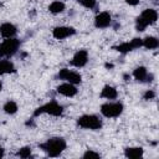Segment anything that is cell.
<instances>
[{"label":"cell","instance_id":"cell-20","mask_svg":"<svg viewBox=\"0 0 159 159\" xmlns=\"http://www.w3.org/2000/svg\"><path fill=\"white\" fill-rule=\"evenodd\" d=\"M117 51H119L120 53H127V52H129V51H132L133 48H132V45H130V42H124V43H120L119 46H116L114 47Z\"/></svg>","mask_w":159,"mask_h":159},{"label":"cell","instance_id":"cell-12","mask_svg":"<svg viewBox=\"0 0 159 159\" xmlns=\"http://www.w3.org/2000/svg\"><path fill=\"white\" fill-rule=\"evenodd\" d=\"M0 34L2 37L5 39H10V37H14L15 34H16V26L10 24V22H4L1 26H0Z\"/></svg>","mask_w":159,"mask_h":159},{"label":"cell","instance_id":"cell-10","mask_svg":"<svg viewBox=\"0 0 159 159\" xmlns=\"http://www.w3.org/2000/svg\"><path fill=\"white\" fill-rule=\"evenodd\" d=\"M111 22H112L111 15L108 12H106V11L104 12H99L94 19V25L98 29H106V27H108L111 25Z\"/></svg>","mask_w":159,"mask_h":159},{"label":"cell","instance_id":"cell-2","mask_svg":"<svg viewBox=\"0 0 159 159\" xmlns=\"http://www.w3.org/2000/svg\"><path fill=\"white\" fill-rule=\"evenodd\" d=\"M158 19V12L154 9H145L138 17L135 21V27L138 31H144L147 26H149L150 24L155 22Z\"/></svg>","mask_w":159,"mask_h":159},{"label":"cell","instance_id":"cell-5","mask_svg":"<svg viewBox=\"0 0 159 159\" xmlns=\"http://www.w3.org/2000/svg\"><path fill=\"white\" fill-rule=\"evenodd\" d=\"M19 46H20L19 40H16L14 37L5 40L0 45V58L1 57H10V56L15 55L16 51L19 50Z\"/></svg>","mask_w":159,"mask_h":159},{"label":"cell","instance_id":"cell-24","mask_svg":"<svg viewBox=\"0 0 159 159\" xmlns=\"http://www.w3.org/2000/svg\"><path fill=\"white\" fill-rule=\"evenodd\" d=\"M101 155L98 154V153H96V152H93V150H87L84 154H83V158L84 159H92V158H99Z\"/></svg>","mask_w":159,"mask_h":159},{"label":"cell","instance_id":"cell-17","mask_svg":"<svg viewBox=\"0 0 159 159\" xmlns=\"http://www.w3.org/2000/svg\"><path fill=\"white\" fill-rule=\"evenodd\" d=\"M143 46L145 48H149V50H153V48H157L159 46V41L157 37H153V36H148L143 40Z\"/></svg>","mask_w":159,"mask_h":159},{"label":"cell","instance_id":"cell-27","mask_svg":"<svg viewBox=\"0 0 159 159\" xmlns=\"http://www.w3.org/2000/svg\"><path fill=\"white\" fill-rule=\"evenodd\" d=\"M1 157H4V149L2 148H0V158Z\"/></svg>","mask_w":159,"mask_h":159},{"label":"cell","instance_id":"cell-18","mask_svg":"<svg viewBox=\"0 0 159 159\" xmlns=\"http://www.w3.org/2000/svg\"><path fill=\"white\" fill-rule=\"evenodd\" d=\"M48 10H50V12H52V14H60V12H62V11L65 10V4L61 2V1H53V2L48 6Z\"/></svg>","mask_w":159,"mask_h":159},{"label":"cell","instance_id":"cell-14","mask_svg":"<svg viewBox=\"0 0 159 159\" xmlns=\"http://www.w3.org/2000/svg\"><path fill=\"white\" fill-rule=\"evenodd\" d=\"M15 72V66L12 62L7 60H0V76L5 73H14Z\"/></svg>","mask_w":159,"mask_h":159},{"label":"cell","instance_id":"cell-3","mask_svg":"<svg viewBox=\"0 0 159 159\" xmlns=\"http://www.w3.org/2000/svg\"><path fill=\"white\" fill-rule=\"evenodd\" d=\"M77 124H78L81 128L92 129V130L99 129V128L102 127L101 119H99L97 116H94V114H84V116H81V117L77 119Z\"/></svg>","mask_w":159,"mask_h":159},{"label":"cell","instance_id":"cell-8","mask_svg":"<svg viewBox=\"0 0 159 159\" xmlns=\"http://www.w3.org/2000/svg\"><path fill=\"white\" fill-rule=\"evenodd\" d=\"M75 34H76V30L73 27H68V26H57L52 31L53 37L57 39V40H62V39L70 37V36H72Z\"/></svg>","mask_w":159,"mask_h":159},{"label":"cell","instance_id":"cell-15","mask_svg":"<svg viewBox=\"0 0 159 159\" xmlns=\"http://www.w3.org/2000/svg\"><path fill=\"white\" fill-rule=\"evenodd\" d=\"M117 89L112 86H104L102 92H101V97L103 98H107V99H114L117 98Z\"/></svg>","mask_w":159,"mask_h":159},{"label":"cell","instance_id":"cell-22","mask_svg":"<svg viewBox=\"0 0 159 159\" xmlns=\"http://www.w3.org/2000/svg\"><path fill=\"white\" fill-rule=\"evenodd\" d=\"M78 2L87 9H93L96 6V0H78Z\"/></svg>","mask_w":159,"mask_h":159},{"label":"cell","instance_id":"cell-25","mask_svg":"<svg viewBox=\"0 0 159 159\" xmlns=\"http://www.w3.org/2000/svg\"><path fill=\"white\" fill-rule=\"evenodd\" d=\"M154 97H155V93H154L153 91H147V92L144 93V99H147V101L153 99Z\"/></svg>","mask_w":159,"mask_h":159},{"label":"cell","instance_id":"cell-23","mask_svg":"<svg viewBox=\"0 0 159 159\" xmlns=\"http://www.w3.org/2000/svg\"><path fill=\"white\" fill-rule=\"evenodd\" d=\"M130 45H132V48H133V50H134V48H139V47L143 46V40L135 37V39H133V40L130 41Z\"/></svg>","mask_w":159,"mask_h":159},{"label":"cell","instance_id":"cell-7","mask_svg":"<svg viewBox=\"0 0 159 159\" xmlns=\"http://www.w3.org/2000/svg\"><path fill=\"white\" fill-rule=\"evenodd\" d=\"M57 76H58V78L65 80V81H67V82H70V83H72V84L81 83V81H82V77H81L80 73L73 72V71H70V70H67V68L60 70V72H58Z\"/></svg>","mask_w":159,"mask_h":159},{"label":"cell","instance_id":"cell-4","mask_svg":"<svg viewBox=\"0 0 159 159\" xmlns=\"http://www.w3.org/2000/svg\"><path fill=\"white\" fill-rule=\"evenodd\" d=\"M42 113H47V114L58 117V116H61V114L63 113V107H62L61 104H58L57 102L51 101V102H48V103H46V104L39 107V108L34 112V116L36 117V116H40V114H42Z\"/></svg>","mask_w":159,"mask_h":159},{"label":"cell","instance_id":"cell-19","mask_svg":"<svg viewBox=\"0 0 159 159\" xmlns=\"http://www.w3.org/2000/svg\"><path fill=\"white\" fill-rule=\"evenodd\" d=\"M4 111L5 113L7 114H14L17 112V104L14 102V101H7L5 104H4Z\"/></svg>","mask_w":159,"mask_h":159},{"label":"cell","instance_id":"cell-16","mask_svg":"<svg viewBox=\"0 0 159 159\" xmlns=\"http://www.w3.org/2000/svg\"><path fill=\"white\" fill-rule=\"evenodd\" d=\"M133 76L137 81L139 82H143V81H147V77H148V72H147V68L143 67V66H139L134 70L133 72Z\"/></svg>","mask_w":159,"mask_h":159},{"label":"cell","instance_id":"cell-11","mask_svg":"<svg viewBox=\"0 0 159 159\" xmlns=\"http://www.w3.org/2000/svg\"><path fill=\"white\" fill-rule=\"evenodd\" d=\"M57 92L62 96H66V97H73L76 93H77V88L75 87V84L67 82V83H62L57 87Z\"/></svg>","mask_w":159,"mask_h":159},{"label":"cell","instance_id":"cell-13","mask_svg":"<svg viewBox=\"0 0 159 159\" xmlns=\"http://www.w3.org/2000/svg\"><path fill=\"white\" fill-rule=\"evenodd\" d=\"M124 155L129 159H138L143 155V149L139 147H130L124 149Z\"/></svg>","mask_w":159,"mask_h":159},{"label":"cell","instance_id":"cell-28","mask_svg":"<svg viewBox=\"0 0 159 159\" xmlns=\"http://www.w3.org/2000/svg\"><path fill=\"white\" fill-rule=\"evenodd\" d=\"M1 88H2V84H1V82H0V91H1Z\"/></svg>","mask_w":159,"mask_h":159},{"label":"cell","instance_id":"cell-9","mask_svg":"<svg viewBox=\"0 0 159 159\" xmlns=\"http://www.w3.org/2000/svg\"><path fill=\"white\" fill-rule=\"evenodd\" d=\"M88 61V53L86 50H80L75 53V56L71 60V65L75 67H83Z\"/></svg>","mask_w":159,"mask_h":159},{"label":"cell","instance_id":"cell-6","mask_svg":"<svg viewBox=\"0 0 159 159\" xmlns=\"http://www.w3.org/2000/svg\"><path fill=\"white\" fill-rule=\"evenodd\" d=\"M123 112V104L122 103H104L101 107V113L107 118H116L120 116Z\"/></svg>","mask_w":159,"mask_h":159},{"label":"cell","instance_id":"cell-21","mask_svg":"<svg viewBox=\"0 0 159 159\" xmlns=\"http://www.w3.org/2000/svg\"><path fill=\"white\" fill-rule=\"evenodd\" d=\"M16 155L20 157V158H30L31 157V148L30 147H24L17 152Z\"/></svg>","mask_w":159,"mask_h":159},{"label":"cell","instance_id":"cell-1","mask_svg":"<svg viewBox=\"0 0 159 159\" xmlns=\"http://www.w3.org/2000/svg\"><path fill=\"white\" fill-rule=\"evenodd\" d=\"M40 148L50 157H58L66 149V140L60 137L50 138L40 145Z\"/></svg>","mask_w":159,"mask_h":159},{"label":"cell","instance_id":"cell-26","mask_svg":"<svg viewBox=\"0 0 159 159\" xmlns=\"http://www.w3.org/2000/svg\"><path fill=\"white\" fill-rule=\"evenodd\" d=\"M125 2H127V4H129V5L135 6V5H138V4H139V0H125Z\"/></svg>","mask_w":159,"mask_h":159}]
</instances>
